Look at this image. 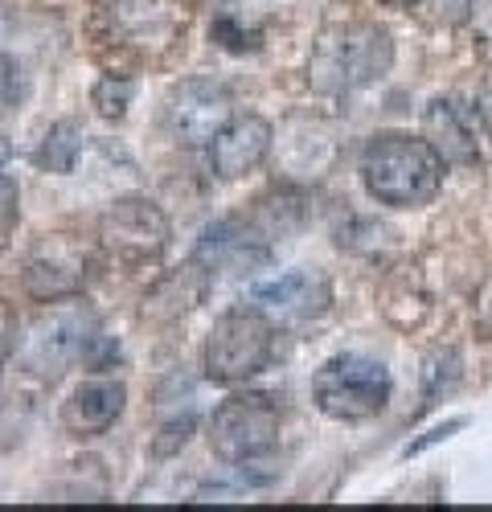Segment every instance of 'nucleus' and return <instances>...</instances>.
Masks as SVG:
<instances>
[{"label":"nucleus","instance_id":"12","mask_svg":"<svg viewBox=\"0 0 492 512\" xmlns=\"http://www.w3.org/2000/svg\"><path fill=\"white\" fill-rule=\"evenodd\" d=\"M423 140L443 156V164L472 168L484 156L488 127L472 103H464L456 95H439L423 107Z\"/></svg>","mask_w":492,"mask_h":512},{"label":"nucleus","instance_id":"25","mask_svg":"<svg viewBox=\"0 0 492 512\" xmlns=\"http://www.w3.org/2000/svg\"><path fill=\"white\" fill-rule=\"evenodd\" d=\"M13 353H17V316L5 300H0V369H5V361Z\"/></svg>","mask_w":492,"mask_h":512},{"label":"nucleus","instance_id":"10","mask_svg":"<svg viewBox=\"0 0 492 512\" xmlns=\"http://www.w3.org/2000/svg\"><path fill=\"white\" fill-rule=\"evenodd\" d=\"M246 304L259 308L275 328H296V324H312L333 308V283L324 271H283L271 279H255L246 287Z\"/></svg>","mask_w":492,"mask_h":512},{"label":"nucleus","instance_id":"28","mask_svg":"<svg viewBox=\"0 0 492 512\" xmlns=\"http://www.w3.org/2000/svg\"><path fill=\"white\" fill-rule=\"evenodd\" d=\"M460 426H464V418H451V422H443V426H435V431H431L427 439H419V443H410V447H406V455H419L423 447H431V443H439V439H447L451 431H460Z\"/></svg>","mask_w":492,"mask_h":512},{"label":"nucleus","instance_id":"29","mask_svg":"<svg viewBox=\"0 0 492 512\" xmlns=\"http://www.w3.org/2000/svg\"><path fill=\"white\" fill-rule=\"evenodd\" d=\"M476 324H480V332L492 340V283L480 291V304H476Z\"/></svg>","mask_w":492,"mask_h":512},{"label":"nucleus","instance_id":"23","mask_svg":"<svg viewBox=\"0 0 492 512\" xmlns=\"http://www.w3.org/2000/svg\"><path fill=\"white\" fill-rule=\"evenodd\" d=\"M17 222H21V189L13 177L0 173V254L9 250L13 234H17Z\"/></svg>","mask_w":492,"mask_h":512},{"label":"nucleus","instance_id":"31","mask_svg":"<svg viewBox=\"0 0 492 512\" xmlns=\"http://www.w3.org/2000/svg\"><path fill=\"white\" fill-rule=\"evenodd\" d=\"M9 160H13V144H9L5 136H0V168H5Z\"/></svg>","mask_w":492,"mask_h":512},{"label":"nucleus","instance_id":"9","mask_svg":"<svg viewBox=\"0 0 492 512\" xmlns=\"http://www.w3.org/2000/svg\"><path fill=\"white\" fill-rule=\"evenodd\" d=\"M111 37L136 58L173 54L193 21L185 0H111Z\"/></svg>","mask_w":492,"mask_h":512},{"label":"nucleus","instance_id":"11","mask_svg":"<svg viewBox=\"0 0 492 512\" xmlns=\"http://www.w3.org/2000/svg\"><path fill=\"white\" fill-rule=\"evenodd\" d=\"M189 259L201 263L210 279L255 275L259 267L271 263V242H267V230L251 218H222L201 230Z\"/></svg>","mask_w":492,"mask_h":512},{"label":"nucleus","instance_id":"14","mask_svg":"<svg viewBox=\"0 0 492 512\" xmlns=\"http://www.w3.org/2000/svg\"><path fill=\"white\" fill-rule=\"evenodd\" d=\"M123 406H128V386L119 377H87L70 390V398L62 402L58 418L62 431L74 439H99L119 422Z\"/></svg>","mask_w":492,"mask_h":512},{"label":"nucleus","instance_id":"17","mask_svg":"<svg viewBox=\"0 0 492 512\" xmlns=\"http://www.w3.org/2000/svg\"><path fill=\"white\" fill-rule=\"evenodd\" d=\"M62 242H46L33 259L25 263V275H21V287L33 295L37 304H54V300H66V295H82V267H87V259L82 254H70V259H62L58 254Z\"/></svg>","mask_w":492,"mask_h":512},{"label":"nucleus","instance_id":"21","mask_svg":"<svg viewBox=\"0 0 492 512\" xmlns=\"http://www.w3.org/2000/svg\"><path fill=\"white\" fill-rule=\"evenodd\" d=\"M132 99H136V78H128V74H103L95 82V91H91V107L107 123H119L123 115H128Z\"/></svg>","mask_w":492,"mask_h":512},{"label":"nucleus","instance_id":"18","mask_svg":"<svg viewBox=\"0 0 492 512\" xmlns=\"http://www.w3.org/2000/svg\"><path fill=\"white\" fill-rule=\"evenodd\" d=\"M378 304H382V316H386L394 328H419V324L431 316V295H427L423 275H419L415 267H394V271L382 279Z\"/></svg>","mask_w":492,"mask_h":512},{"label":"nucleus","instance_id":"1","mask_svg":"<svg viewBox=\"0 0 492 512\" xmlns=\"http://www.w3.org/2000/svg\"><path fill=\"white\" fill-rule=\"evenodd\" d=\"M394 66V37L378 21L324 25L308 54V87L316 95H353L382 82Z\"/></svg>","mask_w":492,"mask_h":512},{"label":"nucleus","instance_id":"6","mask_svg":"<svg viewBox=\"0 0 492 512\" xmlns=\"http://www.w3.org/2000/svg\"><path fill=\"white\" fill-rule=\"evenodd\" d=\"M99 250L119 271L156 267L169 250V218L148 197H115L99 218Z\"/></svg>","mask_w":492,"mask_h":512},{"label":"nucleus","instance_id":"2","mask_svg":"<svg viewBox=\"0 0 492 512\" xmlns=\"http://www.w3.org/2000/svg\"><path fill=\"white\" fill-rule=\"evenodd\" d=\"M361 185L378 205L390 209H423L443 189V156L406 132H378L361 148Z\"/></svg>","mask_w":492,"mask_h":512},{"label":"nucleus","instance_id":"27","mask_svg":"<svg viewBox=\"0 0 492 512\" xmlns=\"http://www.w3.org/2000/svg\"><path fill=\"white\" fill-rule=\"evenodd\" d=\"M472 107H476V115L484 119V127H488V140H492V70L480 78V87H476Z\"/></svg>","mask_w":492,"mask_h":512},{"label":"nucleus","instance_id":"13","mask_svg":"<svg viewBox=\"0 0 492 512\" xmlns=\"http://www.w3.org/2000/svg\"><path fill=\"white\" fill-rule=\"evenodd\" d=\"M271 148H275V127L263 115H234L210 140L205 156H210L214 177L238 181L246 173H255V168L271 156Z\"/></svg>","mask_w":492,"mask_h":512},{"label":"nucleus","instance_id":"5","mask_svg":"<svg viewBox=\"0 0 492 512\" xmlns=\"http://www.w3.org/2000/svg\"><path fill=\"white\" fill-rule=\"evenodd\" d=\"M271 357H275V324L251 304L222 312L201 349L205 377L218 381V386L251 381L255 373H263L271 365Z\"/></svg>","mask_w":492,"mask_h":512},{"label":"nucleus","instance_id":"8","mask_svg":"<svg viewBox=\"0 0 492 512\" xmlns=\"http://www.w3.org/2000/svg\"><path fill=\"white\" fill-rule=\"evenodd\" d=\"M160 119H164V132H169L177 144L210 148V140L234 119V95L218 78L193 74V78H181L164 91Z\"/></svg>","mask_w":492,"mask_h":512},{"label":"nucleus","instance_id":"4","mask_svg":"<svg viewBox=\"0 0 492 512\" xmlns=\"http://www.w3.org/2000/svg\"><path fill=\"white\" fill-rule=\"evenodd\" d=\"M394 394L390 369L365 353L328 357L312 377V402L333 422H365L378 418Z\"/></svg>","mask_w":492,"mask_h":512},{"label":"nucleus","instance_id":"3","mask_svg":"<svg viewBox=\"0 0 492 512\" xmlns=\"http://www.w3.org/2000/svg\"><path fill=\"white\" fill-rule=\"evenodd\" d=\"M99 340L103 328L95 308L82 295H66V300H54L46 312H37L33 324L17 336V361L25 373L54 381L78 361L91 365Z\"/></svg>","mask_w":492,"mask_h":512},{"label":"nucleus","instance_id":"20","mask_svg":"<svg viewBox=\"0 0 492 512\" xmlns=\"http://www.w3.org/2000/svg\"><path fill=\"white\" fill-rule=\"evenodd\" d=\"M82 144H87L82 127H78L74 119H62V123L50 127L46 136H41V144H37V152H33V164L41 168V173L66 177V173H74V164H78V156H82Z\"/></svg>","mask_w":492,"mask_h":512},{"label":"nucleus","instance_id":"22","mask_svg":"<svg viewBox=\"0 0 492 512\" xmlns=\"http://www.w3.org/2000/svg\"><path fill=\"white\" fill-rule=\"evenodd\" d=\"M460 369H464V357H460V349H435L431 357H427V365H423V406H431V402H439V394H447L451 386L460 381Z\"/></svg>","mask_w":492,"mask_h":512},{"label":"nucleus","instance_id":"26","mask_svg":"<svg viewBox=\"0 0 492 512\" xmlns=\"http://www.w3.org/2000/svg\"><path fill=\"white\" fill-rule=\"evenodd\" d=\"M17 99V62L9 54H0V115H5Z\"/></svg>","mask_w":492,"mask_h":512},{"label":"nucleus","instance_id":"30","mask_svg":"<svg viewBox=\"0 0 492 512\" xmlns=\"http://www.w3.org/2000/svg\"><path fill=\"white\" fill-rule=\"evenodd\" d=\"M386 9H415V5H423V0H382Z\"/></svg>","mask_w":492,"mask_h":512},{"label":"nucleus","instance_id":"24","mask_svg":"<svg viewBox=\"0 0 492 512\" xmlns=\"http://www.w3.org/2000/svg\"><path fill=\"white\" fill-rule=\"evenodd\" d=\"M468 29H472L476 50L492 62V0H472L468 5Z\"/></svg>","mask_w":492,"mask_h":512},{"label":"nucleus","instance_id":"19","mask_svg":"<svg viewBox=\"0 0 492 512\" xmlns=\"http://www.w3.org/2000/svg\"><path fill=\"white\" fill-rule=\"evenodd\" d=\"M205 287H210V275H205L201 263L189 259L181 271L164 275V279L152 287V295L144 300V312L156 316V320H173V316H181V312H189V308L201 304Z\"/></svg>","mask_w":492,"mask_h":512},{"label":"nucleus","instance_id":"7","mask_svg":"<svg viewBox=\"0 0 492 512\" xmlns=\"http://www.w3.org/2000/svg\"><path fill=\"white\" fill-rule=\"evenodd\" d=\"M279 426L283 414L267 394H230L226 402L214 406L210 422H205V439L210 451L226 463H251L267 459L279 447Z\"/></svg>","mask_w":492,"mask_h":512},{"label":"nucleus","instance_id":"16","mask_svg":"<svg viewBox=\"0 0 492 512\" xmlns=\"http://www.w3.org/2000/svg\"><path fill=\"white\" fill-rule=\"evenodd\" d=\"M275 17V0H210V37L230 54L259 50Z\"/></svg>","mask_w":492,"mask_h":512},{"label":"nucleus","instance_id":"15","mask_svg":"<svg viewBox=\"0 0 492 512\" xmlns=\"http://www.w3.org/2000/svg\"><path fill=\"white\" fill-rule=\"evenodd\" d=\"M275 168L283 181H320L328 177V168L337 164V136L328 132L320 119H292L283 127V140H275Z\"/></svg>","mask_w":492,"mask_h":512}]
</instances>
